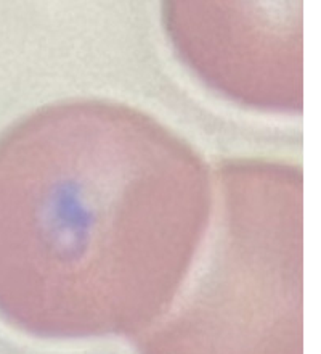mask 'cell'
<instances>
[{"mask_svg":"<svg viewBox=\"0 0 321 354\" xmlns=\"http://www.w3.org/2000/svg\"><path fill=\"white\" fill-rule=\"evenodd\" d=\"M140 354H302V176L275 163L219 173L209 258Z\"/></svg>","mask_w":321,"mask_h":354,"instance_id":"cell-2","label":"cell"},{"mask_svg":"<svg viewBox=\"0 0 321 354\" xmlns=\"http://www.w3.org/2000/svg\"><path fill=\"white\" fill-rule=\"evenodd\" d=\"M211 216L204 161L150 116L93 100L34 113L0 137V316L48 340L140 337Z\"/></svg>","mask_w":321,"mask_h":354,"instance_id":"cell-1","label":"cell"},{"mask_svg":"<svg viewBox=\"0 0 321 354\" xmlns=\"http://www.w3.org/2000/svg\"><path fill=\"white\" fill-rule=\"evenodd\" d=\"M174 8V37L193 68L222 92L251 105L298 108V8L188 7Z\"/></svg>","mask_w":321,"mask_h":354,"instance_id":"cell-3","label":"cell"}]
</instances>
